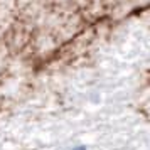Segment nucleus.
Masks as SVG:
<instances>
[{
    "instance_id": "nucleus-1",
    "label": "nucleus",
    "mask_w": 150,
    "mask_h": 150,
    "mask_svg": "<svg viewBox=\"0 0 150 150\" xmlns=\"http://www.w3.org/2000/svg\"><path fill=\"white\" fill-rule=\"evenodd\" d=\"M73 150H84V147H76V149H73Z\"/></svg>"
}]
</instances>
